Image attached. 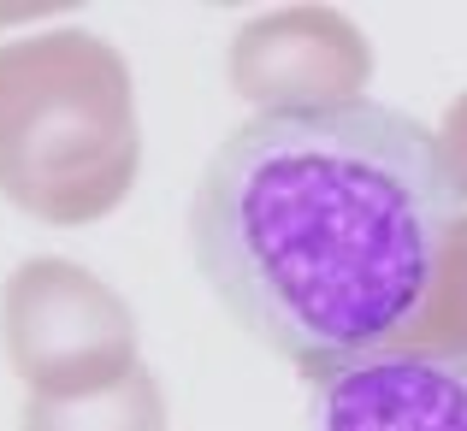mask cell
<instances>
[{
  "label": "cell",
  "instance_id": "277c9868",
  "mask_svg": "<svg viewBox=\"0 0 467 431\" xmlns=\"http://www.w3.org/2000/svg\"><path fill=\"white\" fill-rule=\"evenodd\" d=\"M225 71L231 89L261 113H319L361 101L373 47L331 6H278L237 30Z\"/></svg>",
  "mask_w": 467,
  "mask_h": 431
},
{
  "label": "cell",
  "instance_id": "8992f818",
  "mask_svg": "<svg viewBox=\"0 0 467 431\" xmlns=\"http://www.w3.org/2000/svg\"><path fill=\"white\" fill-rule=\"evenodd\" d=\"M24 431H166V402L149 373L119 378L113 390H95L78 402H30Z\"/></svg>",
  "mask_w": 467,
  "mask_h": 431
},
{
  "label": "cell",
  "instance_id": "3957f363",
  "mask_svg": "<svg viewBox=\"0 0 467 431\" xmlns=\"http://www.w3.org/2000/svg\"><path fill=\"white\" fill-rule=\"evenodd\" d=\"M6 354L36 402H78L137 373V319L95 272L24 261L6 284Z\"/></svg>",
  "mask_w": 467,
  "mask_h": 431
},
{
  "label": "cell",
  "instance_id": "52a82bcc",
  "mask_svg": "<svg viewBox=\"0 0 467 431\" xmlns=\"http://www.w3.org/2000/svg\"><path fill=\"white\" fill-rule=\"evenodd\" d=\"M432 137H438V159H444L450 183L467 195V95H456V101H450L444 125H438Z\"/></svg>",
  "mask_w": 467,
  "mask_h": 431
},
{
  "label": "cell",
  "instance_id": "5b68a950",
  "mask_svg": "<svg viewBox=\"0 0 467 431\" xmlns=\"http://www.w3.org/2000/svg\"><path fill=\"white\" fill-rule=\"evenodd\" d=\"M308 431H467V373L432 361H367L326 378Z\"/></svg>",
  "mask_w": 467,
  "mask_h": 431
},
{
  "label": "cell",
  "instance_id": "7a4b0ae2",
  "mask_svg": "<svg viewBox=\"0 0 467 431\" xmlns=\"http://www.w3.org/2000/svg\"><path fill=\"white\" fill-rule=\"evenodd\" d=\"M142 166L137 89L119 47L54 30L0 47V190L47 225H89Z\"/></svg>",
  "mask_w": 467,
  "mask_h": 431
},
{
  "label": "cell",
  "instance_id": "6da1fadb",
  "mask_svg": "<svg viewBox=\"0 0 467 431\" xmlns=\"http://www.w3.org/2000/svg\"><path fill=\"white\" fill-rule=\"evenodd\" d=\"M190 249L231 319L326 385L426 354L467 207L438 137L397 107L254 113L195 183Z\"/></svg>",
  "mask_w": 467,
  "mask_h": 431
}]
</instances>
